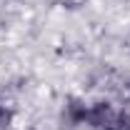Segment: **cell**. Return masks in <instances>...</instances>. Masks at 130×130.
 <instances>
[{
    "mask_svg": "<svg viewBox=\"0 0 130 130\" xmlns=\"http://www.w3.org/2000/svg\"><path fill=\"white\" fill-rule=\"evenodd\" d=\"M120 120V105L108 95H98L88 103L85 113V130H118Z\"/></svg>",
    "mask_w": 130,
    "mask_h": 130,
    "instance_id": "cell-1",
    "label": "cell"
},
{
    "mask_svg": "<svg viewBox=\"0 0 130 130\" xmlns=\"http://www.w3.org/2000/svg\"><path fill=\"white\" fill-rule=\"evenodd\" d=\"M15 120H18V113L15 108L5 100H0V130H13L15 128Z\"/></svg>",
    "mask_w": 130,
    "mask_h": 130,
    "instance_id": "cell-2",
    "label": "cell"
},
{
    "mask_svg": "<svg viewBox=\"0 0 130 130\" xmlns=\"http://www.w3.org/2000/svg\"><path fill=\"white\" fill-rule=\"evenodd\" d=\"M118 98L123 100V105H130V73L125 78H120V88H118Z\"/></svg>",
    "mask_w": 130,
    "mask_h": 130,
    "instance_id": "cell-3",
    "label": "cell"
},
{
    "mask_svg": "<svg viewBox=\"0 0 130 130\" xmlns=\"http://www.w3.org/2000/svg\"><path fill=\"white\" fill-rule=\"evenodd\" d=\"M128 50H130V30H128Z\"/></svg>",
    "mask_w": 130,
    "mask_h": 130,
    "instance_id": "cell-4",
    "label": "cell"
}]
</instances>
